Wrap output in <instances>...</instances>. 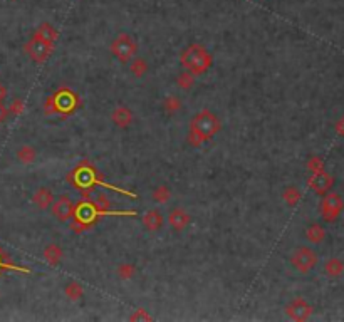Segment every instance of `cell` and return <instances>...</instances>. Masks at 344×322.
<instances>
[{
	"label": "cell",
	"mask_w": 344,
	"mask_h": 322,
	"mask_svg": "<svg viewBox=\"0 0 344 322\" xmlns=\"http://www.w3.org/2000/svg\"><path fill=\"white\" fill-rule=\"evenodd\" d=\"M222 123L220 119L216 118L215 112L210 109H202L200 112H196L193 119L190 121V131L187 140L192 146L198 148L202 144H205L220 131Z\"/></svg>",
	"instance_id": "1"
},
{
	"label": "cell",
	"mask_w": 344,
	"mask_h": 322,
	"mask_svg": "<svg viewBox=\"0 0 344 322\" xmlns=\"http://www.w3.org/2000/svg\"><path fill=\"white\" fill-rule=\"evenodd\" d=\"M180 62L185 67V71L192 72L193 75H202L212 67L213 59L212 54L205 49V46H202V44H190L182 52Z\"/></svg>",
	"instance_id": "2"
},
{
	"label": "cell",
	"mask_w": 344,
	"mask_h": 322,
	"mask_svg": "<svg viewBox=\"0 0 344 322\" xmlns=\"http://www.w3.org/2000/svg\"><path fill=\"white\" fill-rule=\"evenodd\" d=\"M99 210L96 208V205L91 203V201H81L78 206H74V223H73V230L74 232H82L84 229H87L89 225H93L96 222Z\"/></svg>",
	"instance_id": "3"
},
{
	"label": "cell",
	"mask_w": 344,
	"mask_h": 322,
	"mask_svg": "<svg viewBox=\"0 0 344 322\" xmlns=\"http://www.w3.org/2000/svg\"><path fill=\"white\" fill-rule=\"evenodd\" d=\"M138 52V46L135 39L128 34H119L116 39L111 42V54L116 58L119 62H130Z\"/></svg>",
	"instance_id": "4"
},
{
	"label": "cell",
	"mask_w": 344,
	"mask_h": 322,
	"mask_svg": "<svg viewBox=\"0 0 344 322\" xmlns=\"http://www.w3.org/2000/svg\"><path fill=\"white\" fill-rule=\"evenodd\" d=\"M78 104V96L69 89H61L54 96L47 99V115L49 112H73Z\"/></svg>",
	"instance_id": "5"
},
{
	"label": "cell",
	"mask_w": 344,
	"mask_h": 322,
	"mask_svg": "<svg viewBox=\"0 0 344 322\" xmlns=\"http://www.w3.org/2000/svg\"><path fill=\"white\" fill-rule=\"evenodd\" d=\"M317 260H319V257H317V254L311 247H299L292 252V255H291L292 267L301 274L311 272V270L317 265Z\"/></svg>",
	"instance_id": "6"
},
{
	"label": "cell",
	"mask_w": 344,
	"mask_h": 322,
	"mask_svg": "<svg viewBox=\"0 0 344 322\" xmlns=\"http://www.w3.org/2000/svg\"><path fill=\"white\" fill-rule=\"evenodd\" d=\"M24 50L34 62L42 64V62H46L50 58V54H52L54 50V44H49L46 41L39 39L37 35H32L29 39V42H25Z\"/></svg>",
	"instance_id": "7"
},
{
	"label": "cell",
	"mask_w": 344,
	"mask_h": 322,
	"mask_svg": "<svg viewBox=\"0 0 344 322\" xmlns=\"http://www.w3.org/2000/svg\"><path fill=\"white\" fill-rule=\"evenodd\" d=\"M344 208V203H342V198L341 195L337 193H328L326 197H324L322 203H321V215H322V220L324 222H334V220L339 217V213L342 212Z\"/></svg>",
	"instance_id": "8"
},
{
	"label": "cell",
	"mask_w": 344,
	"mask_h": 322,
	"mask_svg": "<svg viewBox=\"0 0 344 322\" xmlns=\"http://www.w3.org/2000/svg\"><path fill=\"white\" fill-rule=\"evenodd\" d=\"M52 215L57 222L66 223L73 218L74 213V201L71 200L69 195H59L54 201H52Z\"/></svg>",
	"instance_id": "9"
},
{
	"label": "cell",
	"mask_w": 344,
	"mask_h": 322,
	"mask_svg": "<svg viewBox=\"0 0 344 322\" xmlns=\"http://www.w3.org/2000/svg\"><path fill=\"white\" fill-rule=\"evenodd\" d=\"M312 311H314L312 306L302 297H296L285 307V314H287L292 320H307L312 315Z\"/></svg>",
	"instance_id": "10"
},
{
	"label": "cell",
	"mask_w": 344,
	"mask_h": 322,
	"mask_svg": "<svg viewBox=\"0 0 344 322\" xmlns=\"http://www.w3.org/2000/svg\"><path fill=\"white\" fill-rule=\"evenodd\" d=\"M334 185V178L326 172H317L309 178V186L317 195H326Z\"/></svg>",
	"instance_id": "11"
},
{
	"label": "cell",
	"mask_w": 344,
	"mask_h": 322,
	"mask_svg": "<svg viewBox=\"0 0 344 322\" xmlns=\"http://www.w3.org/2000/svg\"><path fill=\"white\" fill-rule=\"evenodd\" d=\"M167 220H168V225L175 232H182L192 223V217H190V213L187 210H183V208H173V210H170Z\"/></svg>",
	"instance_id": "12"
},
{
	"label": "cell",
	"mask_w": 344,
	"mask_h": 322,
	"mask_svg": "<svg viewBox=\"0 0 344 322\" xmlns=\"http://www.w3.org/2000/svg\"><path fill=\"white\" fill-rule=\"evenodd\" d=\"M143 225L144 229L148 232H158L163 229L165 225V217L160 210H156V208H151L144 215H143Z\"/></svg>",
	"instance_id": "13"
},
{
	"label": "cell",
	"mask_w": 344,
	"mask_h": 322,
	"mask_svg": "<svg viewBox=\"0 0 344 322\" xmlns=\"http://www.w3.org/2000/svg\"><path fill=\"white\" fill-rule=\"evenodd\" d=\"M111 121L114 123V126H118V128L124 129V128H128V126L133 123V112H131L130 107H126V106H118L116 109L113 111Z\"/></svg>",
	"instance_id": "14"
},
{
	"label": "cell",
	"mask_w": 344,
	"mask_h": 322,
	"mask_svg": "<svg viewBox=\"0 0 344 322\" xmlns=\"http://www.w3.org/2000/svg\"><path fill=\"white\" fill-rule=\"evenodd\" d=\"M52 201H54V195L52 192L49 190V188H39L34 197H32V203L39 208V210H47V208L52 206Z\"/></svg>",
	"instance_id": "15"
},
{
	"label": "cell",
	"mask_w": 344,
	"mask_h": 322,
	"mask_svg": "<svg viewBox=\"0 0 344 322\" xmlns=\"http://www.w3.org/2000/svg\"><path fill=\"white\" fill-rule=\"evenodd\" d=\"M34 35H37L39 39L46 41L49 44H56L57 37H59V32H57V29L54 27V25H50L49 22H42L39 27L35 29Z\"/></svg>",
	"instance_id": "16"
},
{
	"label": "cell",
	"mask_w": 344,
	"mask_h": 322,
	"mask_svg": "<svg viewBox=\"0 0 344 322\" xmlns=\"http://www.w3.org/2000/svg\"><path fill=\"white\" fill-rule=\"evenodd\" d=\"M344 272V262L339 260L337 257H331L324 263V274L331 279H337V277H341Z\"/></svg>",
	"instance_id": "17"
},
{
	"label": "cell",
	"mask_w": 344,
	"mask_h": 322,
	"mask_svg": "<svg viewBox=\"0 0 344 322\" xmlns=\"http://www.w3.org/2000/svg\"><path fill=\"white\" fill-rule=\"evenodd\" d=\"M62 257H64V250H62L57 243H49L46 249H44V258H46V262L50 263V265H57Z\"/></svg>",
	"instance_id": "18"
},
{
	"label": "cell",
	"mask_w": 344,
	"mask_h": 322,
	"mask_svg": "<svg viewBox=\"0 0 344 322\" xmlns=\"http://www.w3.org/2000/svg\"><path fill=\"white\" fill-rule=\"evenodd\" d=\"M305 238H307L311 243H322L324 238H326V230H324V226L319 223H312L307 226V230H305Z\"/></svg>",
	"instance_id": "19"
},
{
	"label": "cell",
	"mask_w": 344,
	"mask_h": 322,
	"mask_svg": "<svg viewBox=\"0 0 344 322\" xmlns=\"http://www.w3.org/2000/svg\"><path fill=\"white\" fill-rule=\"evenodd\" d=\"M15 156H17L19 161L24 163V165H32V163L35 161V158H37V151H35L34 146H30V144H24V146H21L17 149Z\"/></svg>",
	"instance_id": "20"
},
{
	"label": "cell",
	"mask_w": 344,
	"mask_h": 322,
	"mask_svg": "<svg viewBox=\"0 0 344 322\" xmlns=\"http://www.w3.org/2000/svg\"><path fill=\"white\" fill-rule=\"evenodd\" d=\"M7 270H15V272H29V269L19 267V265L12 263L10 257L7 255V252L0 247V277H2L4 272H7Z\"/></svg>",
	"instance_id": "21"
},
{
	"label": "cell",
	"mask_w": 344,
	"mask_h": 322,
	"mask_svg": "<svg viewBox=\"0 0 344 322\" xmlns=\"http://www.w3.org/2000/svg\"><path fill=\"white\" fill-rule=\"evenodd\" d=\"M130 62H131L130 71L135 78H143V75H146V72H148V62H146L143 58H136L135 55Z\"/></svg>",
	"instance_id": "22"
},
{
	"label": "cell",
	"mask_w": 344,
	"mask_h": 322,
	"mask_svg": "<svg viewBox=\"0 0 344 322\" xmlns=\"http://www.w3.org/2000/svg\"><path fill=\"white\" fill-rule=\"evenodd\" d=\"M182 106H183L182 99L175 96V94H170V96H167L163 101V109L167 111V115H176V112L182 109Z\"/></svg>",
	"instance_id": "23"
},
{
	"label": "cell",
	"mask_w": 344,
	"mask_h": 322,
	"mask_svg": "<svg viewBox=\"0 0 344 322\" xmlns=\"http://www.w3.org/2000/svg\"><path fill=\"white\" fill-rule=\"evenodd\" d=\"M151 198H153L155 203H161V205L168 203L170 198H171V190L167 185H160V186H156L155 190H153Z\"/></svg>",
	"instance_id": "24"
},
{
	"label": "cell",
	"mask_w": 344,
	"mask_h": 322,
	"mask_svg": "<svg viewBox=\"0 0 344 322\" xmlns=\"http://www.w3.org/2000/svg\"><path fill=\"white\" fill-rule=\"evenodd\" d=\"M195 78H196V75H193L192 72L183 71L176 78V86L180 87V89H183V91H190L195 86Z\"/></svg>",
	"instance_id": "25"
},
{
	"label": "cell",
	"mask_w": 344,
	"mask_h": 322,
	"mask_svg": "<svg viewBox=\"0 0 344 322\" xmlns=\"http://www.w3.org/2000/svg\"><path fill=\"white\" fill-rule=\"evenodd\" d=\"M116 274H118V277L121 280H131L133 277L136 275V267L133 263H128V262L119 263L116 267Z\"/></svg>",
	"instance_id": "26"
},
{
	"label": "cell",
	"mask_w": 344,
	"mask_h": 322,
	"mask_svg": "<svg viewBox=\"0 0 344 322\" xmlns=\"http://www.w3.org/2000/svg\"><path fill=\"white\" fill-rule=\"evenodd\" d=\"M64 294L71 300H79L82 295H84V289H82V286L78 282H69L64 287Z\"/></svg>",
	"instance_id": "27"
},
{
	"label": "cell",
	"mask_w": 344,
	"mask_h": 322,
	"mask_svg": "<svg viewBox=\"0 0 344 322\" xmlns=\"http://www.w3.org/2000/svg\"><path fill=\"white\" fill-rule=\"evenodd\" d=\"M282 197H284L285 203H287L289 206H294V205L299 203V200H301V192H299L296 186H287L284 190Z\"/></svg>",
	"instance_id": "28"
},
{
	"label": "cell",
	"mask_w": 344,
	"mask_h": 322,
	"mask_svg": "<svg viewBox=\"0 0 344 322\" xmlns=\"http://www.w3.org/2000/svg\"><path fill=\"white\" fill-rule=\"evenodd\" d=\"M94 205H96V208L99 210V213H110V198L106 197L104 193H99L96 197V201H94Z\"/></svg>",
	"instance_id": "29"
},
{
	"label": "cell",
	"mask_w": 344,
	"mask_h": 322,
	"mask_svg": "<svg viewBox=\"0 0 344 322\" xmlns=\"http://www.w3.org/2000/svg\"><path fill=\"white\" fill-rule=\"evenodd\" d=\"M24 109H25L24 99H21V98L12 99V103H10V106H9V112H10L12 116H21L22 112H24Z\"/></svg>",
	"instance_id": "30"
},
{
	"label": "cell",
	"mask_w": 344,
	"mask_h": 322,
	"mask_svg": "<svg viewBox=\"0 0 344 322\" xmlns=\"http://www.w3.org/2000/svg\"><path fill=\"white\" fill-rule=\"evenodd\" d=\"M307 166L312 173H317V172H322V160L321 158H312V160L307 163Z\"/></svg>",
	"instance_id": "31"
},
{
	"label": "cell",
	"mask_w": 344,
	"mask_h": 322,
	"mask_svg": "<svg viewBox=\"0 0 344 322\" xmlns=\"http://www.w3.org/2000/svg\"><path fill=\"white\" fill-rule=\"evenodd\" d=\"M130 319L131 320H151V315L146 312L144 309H138L136 314H133Z\"/></svg>",
	"instance_id": "32"
},
{
	"label": "cell",
	"mask_w": 344,
	"mask_h": 322,
	"mask_svg": "<svg viewBox=\"0 0 344 322\" xmlns=\"http://www.w3.org/2000/svg\"><path fill=\"white\" fill-rule=\"evenodd\" d=\"M10 116V112H9V107L5 106L2 101H0V124L2 123H5L7 121V118Z\"/></svg>",
	"instance_id": "33"
},
{
	"label": "cell",
	"mask_w": 344,
	"mask_h": 322,
	"mask_svg": "<svg viewBox=\"0 0 344 322\" xmlns=\"http://www.w3.org/2000/svg\"><path fill=\"white\" fill-rule=\"evenodd\" d=\"M7 96H9V89H7V86H5L4 83H0V101H4L7 99Z\"/></svg>",
	"instance_id": "34"
},
{
	"label": "cell",
	"mask_w": 344,
	"mask_h": 322,
	"mask_svg": "<svg viewBox=\"0 0 344 322\" xmlns=\"http://www.w3.org/2000/svg\"><path fill=\"white\" fill-rule=\"evenodd\" d=\"M336 129H337V131H339V132H341V135H344V119H341V121H339V123H337V124H336Z\"/></svg>",
	"instance_id": "35"
},
{
	"label": "cell",
	"mask_w": 344,
	"mask_h": 322,
	"mask_svg": "<svg viewBox=\"0 0 344 322\" xmlns=\"http://www.w3.org/2000/svg\"><path fill=\"white\" fill-rule=\"evenodd\" d=\"M14 2H17V0H14Z\"/></svg>",
	"instance_id": "36"
}]
</instances>
